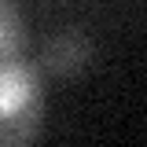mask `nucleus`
Returning a JSON list of instances; mask_svg holds the SVG:
<instances>
[{"label":"nucleus","mask_w":147,"mask_h":147,"mask_svg":"<svg viewBox=\"0 0 147 147\" xmlns=\"http://www.w3.org/2000/svg\"><path fill=\"white\" fill-rule=\"evenodd\" d=\"M0 136L4 144H26L40 121V81L22 59H4L0 66Z\"/></svg>","instance_id":"nucleus-1"},{"label":"nucleus","mask_w":147,"mask_h":147,"mask_svg":"<svg viewBox=\"0 0 147 147\" xmlns=\"http://www.w3.org/2000/svg\"><path fill=\"white\" fill-rule=\"evenodd\" d=\"M0 44H4V59H18V48H22V22H18L15 0H4V30H0Z\"/></svg>","instance_id":"nucleus-3"},{"label":"nucleus","mask_w":147,"mask_h":147,"mask_svg":"<svg viewBox=\"0 0 147 147\" xmlns=\"http://www.w3.org/2000/svg\"><path fill=\"white\" fill-rule=\"evenodd\" d=\"M88 59V40L77 33V30H63L48 40L44 48V66L55 74H77Z\"/></svg>","instance_id":"nucleus-2"}]
</instances>
